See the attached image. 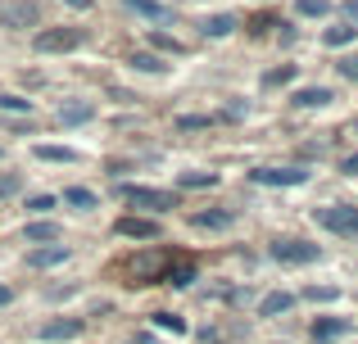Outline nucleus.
<instances>
[{"instance_id":"obj_1","label":"nucleus","mask_w":358,"mask_h":344,"mask_svg":"<svg viewBox=\"0 0 358 344\" xmlns=\"http://www.w3.org/2000/svg\"><path fill=\"white\" fill-rule=\"evenodd\" d=\"M313 222L327 231H336V236H350L358 240V209H350V204H331V209H313Z\"/></svg>"},{"instance_id":"obj_2","label":"nucleus","mask_w":358,"mask_h":344,"mask_svg":"<svg viewBox=\"0 0 358 344\" xmlns=\"http://www.w3.org/2000/svg\"><path fill=\"white\" fill-rule=\"evenodd\" d=\"M32 45L41 54H59V50H78L82 45V27H41L32 36Z\"/></svg>"},{"instance_id":"obj_3","label":"nucleus","mask_w":358,"mask_h":344,"mask_svg":"<svg viewBox=\"0 0 358 344\" xmlns=\"http://www.w3.org/2000/svg\"><path fill=\"white\" fill-rule=\"evenodd\" d=\"M118 195L131 204V209H150V213H168V209L177 204L168 190H150V186H122Z\"/></svg>"},{"instance_id":"obj_4","label":"nucleus","mask_w":358,"mask_h":344,"mask_svg":"<svg viewBox=\"0 0 358 344\" xmlns=\"http://www.w3.org/2000/svg\"><path fill=\"white\" fill-rule=\"evenodd\" d=\"M317 254H322V249L308 245V240H277V245H272V258H277V263H286V267L317 263Z\"/></svg>"},{"instance_id":"obj_5","label":"nucleus","mask_w":358,"mask_h":344,"mask_svg":"<svg viewBox=\"0 0 358 344\" xmlns=\"http://www.w3.org/2000/svg\"><path fill=\"white\" fill-rule=\"evenodd\" d=\"M250 177H254L259 186H304V181H308L304 168H254Z\"/></svg>"},{"instance_id":"obj_6","label":"nucleus","mask_w":358,"mask_h":344,"mask_svg":"<svg viewBox=\"0 0 358 344\" xmlns=\"http://www.w3.org/2000/svg\"><path fill=\"white\" fill-rule=\"evenodd\" d=\"M0 23L5 27H32V23H41V9L32 0H14V5L0 9Z\"/></svg>"},{"instance_id":"obj_7","label":"nucleus","mask_w":358,"mask_h":344,"mask_svg":"<svg viewBox=\"0 0 358 344\" xmlns=\"http://www.w3.org/2000/svg\"><path fill=\"white\" fill-rule=\"evenodd\" d=\"M82 331H87V322L82 317H55L41 327V340H78Z\"/></svg>"},{"instance_id":"obj_8","label":"nucleus","mask_w":358,"mask_h":344,"mask_svg":"<svg viewBox=\"0 0 358 344\" xmlns=\"http://www.w3.org/2000/svg\"><path fill=\"white\" fill-rule=\"evenodd\" d=\"M118 236H127V240H159V222L155 218H118Z\"/></svg>"},{"instance_id":"obj_9","label":"nucleus","mask_w":358,"mask_h":344,"mask_svg":"<svg viewBox=\"0 0 358 344\" xmlns=\"http://www.w3.org/2000/svg\"><path fill=\"white\" fill-rule=\"evenodd\" d=\"M231 222H236V213H227V209H209V213H195L191 227H200V231H227Z\"/></svg>"},{"instance_id":"obj_10","label":"nucleus","mask_w":358,"mask_h":344,"mask_svg":"<svg viewBox=\"0 0 358 344\" xmlns=\"http://www.w3.org/2000/svg\"><path fill=\"white\" fill-rule=\"evenodd\" d=\"M55 263H69V245H41L27 254V267H55Z\"/></svg>"},{"instance_id":"obj_11","label":"nucleus","mask_w":358,"mask_h":344,"mask_svg":"<svg viewBox=\"0 0 358 344\" xmlns=\"http://www.w3.org/2000/svg\"><path fill=\"white\" fill-rule=\"evenodd\" d=\"M23 236H27V245H59V236H64V231L55 227V222H27V227H23Z\"/></svg>"},{"instance_id":"obj_12","label":"nucleus","mask_w":358,"mask_h":344,"mask_svg":"<svg viewBox=\"0 0 358 344\" xmlns=\"http://www.w3.org/2000/svg\"><path fill=\"white\" fill-rule=\"evenodd\" d=\"M345 331H350V322H345V317H317V322H313V340H317V344L341 340Z\"/></svg>"},{"instance_id":"obj_13","label":"nucleus","mask_w":358,"mask_h":344,"mask_svg":"<svg viewBox=\"0 0 358 344\" xmlns=\"http://www.w3.org/2000/svg\"><path fill=\"white\" fill-rule=\"evenodd\" d=\"M91 114H96V105H91V100H73V105L59 109V123L64 127H78V123H87Z\"/></svg>"},{"instance_id":"obj_14","label":"nucleus","mask_w":358,"mask_h":344,"mask_svg":"<svg viewBox=\"0 0 358 344\" xmlns=\"http://www.w3.org/2000/svg\"><path fill=\"white\" fill-rule=\"evenodd\" d=\"M290 304H295V294H286V290H272L268 299L259 304V317H277V313H290Z\"/></svg>"},{"instance_id":"obj_15","label":"nucleus","mask_w":358,"mask_h":344,"mask_svg":"<svg viewBox=\"0 0 358 344\" xmlns=\"http://www.w3.org/2000/svg\"><path fill=\"white\" fill-rule=\"evenodd\" d=\"M295 105L299 109H322V105H331V91L327 87H304V91H295Z\"/></svg>"},{"instance_id":"obj_16","label":"nucleus","mask_w":358,"mask_h":344,"mask_svg":"<svg viewBox=\"0 0 358 344\" xmlns=\"http://www.w3.org/2000/svg\"><path fill=\"white\" fill-rule=\"evenodd\" d=\"M36 159L41 163H78V150H69V145H36Z\"/></svg>"},{"instance_id":"obj_17","label":"nucleus","mask_w":358,"mask_h":344,"mask_svg":"<svg viewBox=\"0 0 358 344\" xmlns=\"http://www.w3.org/2000/svg\"><path fill=\"white\" fill-rule=\"evenodd\" d=\"M231 32H236V18H231V14L204 18V36H231Z\"/></svg>"},{"instance_id":"obj_18","label":"nucleus","mask_w":358,"mask_h":344,"mask_svg":"<svg viewBox=\"0 0 358 344\" xmlns=\"http://www.w3.org/2000/svg\"><path fill=\"white\" fill-rule=\"evenodd\" d=\"M127 9H136V14H145V18H155V23H164L168 18V5H159V0H122Z\"/></svg>"},{"instance_id":"obj_19","label":"nucleus","mask_w":358,"mask_h":344,"mask_svg":"<svg viewBox=\"0 0 358 344\" xmlns=\"http://www.w3.org/2000/svg\"><path fill=\"white\" fill-rule=\"evenodd\" d=\"M131 68H141V73H168V59H159V54L141 50V54H131Z\"/></svg>"},{"instance_id":"obj_20","label":"nucleus","mask_w":358,"mask_h":344,"mask_svg":"<svg viewBox=\"0 0 358 344\" xmlns=\"http://www.w3.org/2000/svg\"><path fill=\"white\" fill-rule=\"evenodd\" d=\"M64 204H73V209H82V213H87V209H96V195H91V190H82V186H73V190H64Z\"/></svg>"},{"instance_id":"obj_21","label":"nucleus","mask_w":358,"mask_h":344,"mask_svg":"<svg viewBox=\"0 0 358 344\" xmlns=\"http://www.w3.org/2000/svg\"><path fill=\"white\" fill-rule=\"evenodd\" d=\"M164 281L168 285H191L195 281V267L191 263H177V267H168V272H164Z\"/></svg>"},{"instance_id":"obj_22","label":"nucleus","mask_w":358,"mask_h":344,"mask_svg":"<svg viewBox=\"0 0 358 344\" xmlns=\"http://www.w3.org/2000/svg\"><path fill=\"white\" fill-rule=\"evenodd\" d=\"M354 32H358V27L341 23V27H327V36H322V41H327V45H350V41H354Z\"/></svg>"},{"instance_id":"obj_23","label":"nucleus","mask_w":358,"mask_h":344,"mask_svg":"<svg viewBox=\"0 0 358 344\" xmlns=\"http://www.w3.org/2000/svg\"><path fill=\"white\" fill-rule=\"evenodd\" d=\"M150 41H155L159 50H168V54H186V45L177 41V36H168V32H150Z\"/></svg>"},{"instance_id":"obj_24","label":"nucleus","mask_w":358,"mask_h":344,"mask_svg":"<svg viewBox=\"0 0 358 344\" xmlns=\"http://www.w3.org/2000/svg\"><path fill=\"white\" fill-rule=\"evenodd\" d=\"M182 186L200 190V186H218V172H182Z\"/></svg>"},{"instance_id":"obj_25","label":"nucleus","mask_w":358,"mask_h":344,"mask_svg":"<svg viewBox=\"0 0 358 344\" xmlns=\"http://www.w3.org/2000/svg\"><path fill=\"white\" fill-rule=\"evenodd\" d=\"M299 14H308V18H322V14H331V0H299Z\"/></svg>"},{"instance_id":"obj_26","label":"nucleus","mask_w":358,"mask_h":344,"mask_svg":"<svg viewBox=\"0 0 358 344\" xmlns=\"http://www.w3.org/2000/svg\"><path fill=\"white\" fill-rule=\"evenodd\" d=\"M155 327L173 331V336H186V322H182V317H173V313H155Z\"/></svg>"},{"instance_id":"obj_27","label":"nucleus","mask_w":358,"mask_h":344,"mask_svg":"<svg viewBox=\"0 0 358 344\" xmlns=\"http://www.w3.org/2000/svg\"><path fill=\"white\" fill-rule=\"evenodd\" d=\"M290 77H295V68H290V63H281V68H272L268 77H263V87H286Z\"/></svg>"},{"instance_id":"obj_28","label":"nucleus","mask_w":358,"mask_h":344,"mask_svg":"<svg viewBox=\"0 0 358 344\" xmlns=\"http://www.w3.org/2000/svg\"><path fill=\"white\" fill-rule=\"evenodd\" d=\"M0 109H14V114H27V109H32V100H23V96H0Z\"/></svg>"},{"instance_id":"obj_29","label":"nucleus","mask_w":358,"mask_h":344,"mask_svg":"<svg viewBox=\"0 0 358 344\" xmlns=\"http://www.w3.org/2000/svg\"><path fill=\"white\" fill-rule=\"evenodd\" d=\"M336 68H341V77H350V82H358V54H345V59L336 63Z\"/></svg>"},{"instance_id":"obj_30","label":"nucleus","mask_w":358,"mask_h":344,"mask_svg":"<svg viewBox=\"0 0 358 344\" xmlns=\"http://www.w3.org/2000/svg\"><path fill=\"white\" fill-rule=\"evenodd\" d=\"M336 294H341V290H336V285H322V290H317V285H313V290H308V299H313V304L322 299V304H327V299H336Z\"/></svg>"},{"instance_id":"obj_31","label":"nucleus","mask_w":358,"mask_h":344,"mask_svg":"<svg viewBox=\"0 0 358 344\" xmlns=\"http://www.w3.org/2000/svg\"><path fill=\"white\" fill-rule=\"evenodd\" d=\"M27 209H32V213H45V209H55V200H50V195H36V200H27Z\"/></svg>"},{"instance_id":"obj_32","label":"nucleus","mask_w":358,"mask_h":344,"mask_svg":"<svg viewBox=\"0 0 358 344\" xmlns=\"http://www.w3.org/2000/svg\"><path fill=\"white\" fill-rule=\"evenodd\" d=\"M345 23L358 27V0H345Z\"/></svg>"},{"instance_id":"obj_33","label":"nucleus","mask_w":358,"mask_h":344,"mask_svg":"<svg viewBox=\"0 0 358 344\" xmlns=\"http://www.w3.org/2000/svg\"><path fill=\"white\" fill-rule=\"evenodd\" d=\"M18 190V177H0V195H14Z\"/></svg>"},{"instance_id":"obj_34","label":"nucleus","mask_w":358,"mask_h":344,"mask_svg":"<svg viewBox=\"0 0 358 344\" xmlns=\"http://www.w3.org/2000/svg\"><path fill=\"white\" fill-rule=\"evenodd\" d=\"M341 168H345V172H350V177H354V172H358V154H350V159H345V163H341Z\"/></svg>"},{"instance_id":"obj_35","label":"nucleus","mask_w":358,"mask_h":344,"mask_svg":"<svg viewBox=\"0 0 358 344\" xmlns=\"http://www.w3.org/2000/svg\"><path fill=\"white\" fill-rule=\"evenodd\" d=\"M64 5H73V9H91L96 0H64Z\"/></svg>"},{"instance_id":"obj_36","label":"nucleus","mask_w":358,"mask_h":344,"mask_svg":"<svg viewBox=\"0 0 358 344\" xmlns=\"http://www.w3.org/2000/svg\"><path fill=\"white\" fill-rule=\"evenodd\" d=\"M5 304H9V285H0V308H5Z\"/></svg>"},{"instance_id":"obj_37","label":"nucleus","mask_w":358,"mask_h":344,"mask_svg":"<svg viewBox=\"0 0 358 344\" xmlns=\"http://www.w3.org/2000/svg\"><path fill=\"white\" fill-rule=\"evenodd\" d=\"M127 344H155V340H145V336H141V340H127Z\"/></svg>"}]
</instances>
